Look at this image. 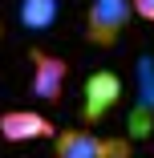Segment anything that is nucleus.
<instances>
[{
	"label": "nucleus",
	"mask_w": 154,
	"mask_h": 158,
	"mask_svg": "<svg viewBox=\"0 0 154 158\" xmlns=\"http://www.w3.org/2000/svg\"><path fill=\"white\" fill-rule=\"evenodd\" d=\"M118 102H122V77L118 73L94 69L85 77V89H81V114H85V122H102Z\"/></svg>",
	"instance_id": "7ed1b4c3"
},
{
	"label": "nucleus",
	"mask_w": 154,
	"mask_h": 158,
	"mask_svg": "<svg viewBox=\"0 0 154 158\" xmlns=\"http://www.w3.org/2000/svg\"><path fill=\"white\" fill-rule=\"evenodd\" d=\"M24 28H49L57 20V0H20Z\"/></svg>",
	"instance_id": "423d86ee"
},
{
	"label": "nucleus",
	"mask_w": 154,
	"mask_h": 158,
	"mask_svg": "<svg viewBox=\"0 0 154 158\" xmlns=\"http://www.w3.org/2000/svg\"><path fill=\"white\" fill-rule=\"evenodd\" d=\"M130 138H102L94 130H61L53 138V158H130Z\"/></svg>",
	"instance_id": "f03ea898"
},
{
	"label": "nucleus",
	"mask_w": 154,
	"mask_h": 158,
	"mask_svg": "<svg viewBox=\"0 0 154 158\" xmlns=\"http://www.w3.org/2000/svg\"><path fill=\"white\" fill-rule=\"evenodd\" d=\"M28 61H33V93L41 102L57 106L61 102V93H65V77H69V65L61 57L45 53V49H33L28 53Z\"/></svg>",
	"instance_id": "20e7f679"
},
{
	"label": "nucleus",
	"mask_w": 154,
	"mask_h": 158,
	"mask_svg": "<svg viewBox=\"0 0 154 158\" xmlns=\"http://www.w3.org/2000/svg\"><path fill=\"white\" fill-rule=\"evenodd\" d=\"M53 134V122L37 110H8L0 114V138L4 142H37Z\"/></svg>",
	"instance_id": "39448f33"
},
{
	"label": "nucleus",
	"mask_w": 154,
	"mask_h": 158,
	"mask_svg": "<svg viewBox=\"0 0 154 158\" xmlns=\"http://www.w3.org/2000/svg\"><path fill=\"white\" fill-rule=\"evenodd\" d=\"M134 16H142V20H154V0H134Z\"/></svg>",
	"instance_id": "0eeeda50"
},
{
	"label": "nucleus",
	"mask_w": 154,
	"mask_h": 158,
	"mask_svg": "<svg viewBox=\"0 0 154 158\" xmlns=\"http://www.w3.org/2000/svg\"><path fill=\"white\" fill-rule=\"evenodd\" d=\"M134 20V0H89L85 12V41L98 49H114Z\"/></svg>",
	"instance_id": "f257e3e1"
}]
</instances>
